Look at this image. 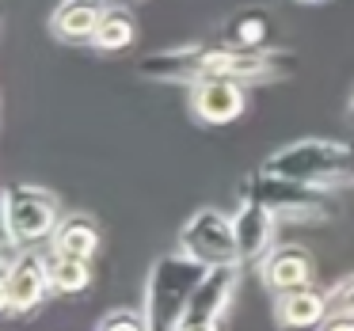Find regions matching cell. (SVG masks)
I'll return each instance as SVG.
<instances>
[{"label": "cell", "instance_id": "6da1fadb", "mask_svg": "<svg viewBox=\"0 0 354 331\" xmlns=\"http://www.w3.org/2000/svg\"><path fill=\"white\" fill-rule=\"evenodd\" d=\"M301 57L293 50L270 46V50H232L217 39L206 42H179V46H164L156 54H145L138 62V73L156 84H179L191 88L206 77L236 80L244 88L255 84H278L297 73Z\"/></svg>", "mask_w": 354, "mask_h": 331}, {"label": "cell", "instance_id": "7a4b0ae2", "mask_svg": "<svg viewBox=\"0 0 354 331\" xmlns=\"http://www.w3.org/2000/svg\"><path fill=\"white\" fill-rule=\"evenodd\" d=\"M240 198H255L267 206L282 225H305V229H324L339 217V202L331 191L286 179L270 168H255L240 179Z\"/></svg>", "mask_w": 354, "mask_h": 331}, {"label": "cell", "instance_id": "3957f363", "mask_svg": "<svg viewBox=\"0 0 354 331\" xmlns=\"http://www.w3.org/2000/svg\"><path fill=\"white\" fill-rule=\"evenodd\" d=\"M263 168L297 179V183L320 187V191H343V187H354V141L297 138L274 149Z\"/></svg>", "mask_w": 354, "mask_h": 331}, {"label": "cell", "instance_id": "277c9868", "mask_svg": "<svg viewBox=\"0 0 354 331\" xmlns=\"http://www.w3.org/2000/svg\"><path fill=\"white\" fill-rule=\"evenodd\" d=\"M202 274H206V267L194 263L187 252H168L149 267L145 301H141L149 331H179L187 305H191V293L202 282Z\"/></svg>", "mask_w": 354, "mask_h": 331}, {"label": "cell", "instance_id": "5b68a950", "mask_svg": "<svg viewBox=\"0 0 354 331\" xmlns=\"http://www.w3.org/2000/svg\"><path fill=\"white\" fill-rule=\"evenodd\" d=\"M62 202L46 187L8 183L4 187V252L42 247L62 225Z\"/></svg>", "mask_w": 354, "mask_h": 331}, {"label": "cell", "instance_id": "8992f818", "mask_svg": "<svg viewBox=\"0 0 354 331\" xmlns=\"http://www.w3.org/2000/svg\"><path fill=\"white\" fill-rule=\"evenodd\" d=\"M50 278H46V255L39 247H19V252H4L0 263V305L8 320H24L42 308L50 297Z\"/></svg>", "mask_w": 354, "mask_h": 331}, {"label": "cell", "instance_id": "52a82bcc", "mask_svg": "<svg viewBox=\"0 0 354 331\" xmlns=\"http://www.w3.org/2000/svg\"><path fill=\"white\" fill-rule=\"evenodd\" d=\"M179 252H187L194 263L206 270L214 267H244L236 247V229H232V214L217 206H202L179 229Z\"/></svg>", "mask_w": 354, "mask_h": 331}, {"label": "cell", "instance_id": "ba28073f", "mask_svg": "<svg viewBox=\"0 0 354 331\" xmlns=\"http://www.w3.org/2000/svg\"><path fill=\"white\" fill-rule=\"evenodd\" d=\"M187 111L202 126H232L248 111V88L236 80L206 77L187 88Z\"/></svg>", "mask_w": 354, "mask_h": 331}, {"label": "cell", "instance_id": "9c48e42d", "mask_svg": "<svg viewBox=\"0 0 354 331\" xmlns=\"http://www.w3.org/2000/svg\"><path fill=\"white\" fill-rule=\"evenodd\" d=\"M278 225L282 221L267 206H259L255 198H240V206L232 209V229H236V247L244 267H259L278 247Z\"/></svg>", "mask_w": 354, "mask_h": 331}, {"label": "cell", "instance_id": "30bf717a", "mask_svg": "<svg viewBox=\"0 0 354 331\" xmlns=\"http://www.w3.org/2000/svg\"><path fill=\"white\" fill-rule=\"evenodd\" d=\"M331 316V293L320 285H301L274 293V323L282 331H320Z\"/></svg>", "mask_w": 354, "mask_h": 331}, {"label": "cell", "instance_id": "8fae6325", "mask_svg": "<svg viewBox=\"0 0 354 331\" xmlns=\"http://www.w3.org/2000/svg\"><path fill=\"white\" fill-rule=\"evenodd\" d=\"M240 270L244 267H214L202 274V282L194 285L191 305H187L183 320H225L240 293Z\"/></svg>", "mask_w": 354, "mask_h": 331}, {"label": "cell", "instance_id": "7c38bea8", "mask_svg": "<svg viewBox=\"0 0 354 331\" xmlns=\"http://www.w3.org/2000/svg\"><path fill=\"white\" fill-rule=\"evenodd\" d=\"M259 278L270 293H290L301 285H316V263L301 244H278L259 263Z\"/></svg>", "mask_w": 354, "mask_h": 331}, {"label": "cell", "instance_id": "4fadbf2b", "mask_svg": "<svg viewBox=\"0 0 354 331\" xmlns=\"http://www.w3.org/2000/svg\"><path fill=\"white\" fill-rule=\"evenodd\" d=\"M274 16L259 4H248V8H236L221 19L217 27V42L232 50H270L274 46Z\"/></svg>", "mask_w": 354, "mask_h": 331}, {"label": "cell", "instance_id": "5bb4252c", "mask_svg": "<svg viewBox=\"0 0 354 331\" xmlns=\"http://www.w3.org/2000/svg\"><path fill=\"white\" fill-rule=\"evenodd\" d=\"M107 0H57L50 12V35L57 42H92Z\"/></svg>", "mask_w": 354, "mask_h": 331}, {"label": "cell", "instance_id": "9a60e30c", "mask_svg": "<svg viewBox=\"0 0 354 331\" xmlns=\"http://www.w3.org/2000/svg\"><path fill=\"white\" fill-rule=\"evenodd\" d=\"M133 42H138V19H133V12L126 4H118V0L107 4L100 16V27L92 35V46L100 54H126V50H133Z\"/></svg>", "mask_w": 354, "mask_h": 331}, {"label": "cell", "instance_id": "2e32d148", "mask_svg": "<svg viewBox=\"0 0 354 331\" xmlns=\"http://www.w3.org/2000/svg\"><path fill=\"white\" fill-rule=\"evenodd\" d=\"M103 236H100V225L92 221L88 214H65L62 225H57L54 240H50V252H62V255H80V259H95Z\"/></svg>", "mask_w": 354, "mask_h": 331}, {"label": "cell", "instance_id": "e0dca14e", "mask_svg": "<svg viewBox=\"0 0 354 331\" xmlns=\"http://www.w3.org/2000/svg\"><path fill=\"white\" fill-rule=\"evenodd\" d=\"M46 278H50L54 297H77V293H84L92 285V259L50 252L46 255Z\"/></svg>", "mask_w": 354, "mask_h": 331}, {"label": "cell", "instance_id": "ac0fdd59", "mask_svg": "<svg viewBox=\"0 0 354 331\" xmlns=\"http://www.w3.org/2000/svg\"><path fill=\"white\" fill-rule=\"evenodd\" d=\"M92 331H149V320L141 308H107L92 323Z\"/></svg>", "mask_w": 354, "mask_h": 331}, {"label": "cell", "instance_id": "d6986e66", "mask_svg": "<svg viewBox=\"0 0 354 331\" xmlns=\"http://www.w3.org/2000/svg\"><path fill=\"white\" fill-rule=\"evenodd\" d=\"M328 293H331V312L354 316V270L343 274L335 285H328Z\"/></svg>", "mask_w": 354, "mask_h": 331}, {"label": "cell", "instance_id": "ffe728a7", "mask_svg": "<svg viewBox=\"0 0 354 331\" xmlns=\"http://www.w3.org/2000/svg\"><path fill=\"white\" fill-rule=\"evenodd\" d=\"M179 331H225V320H183Z\"/></svg>", "mask_w": 354, "mask_h": 331}, {"label": "cell", "instance_id": "44dd1931", "mask_svg": "<svg viewBox=\"0 0 354 331\" xmlns=\"http://www.w3.org/2000/svg\"><path fill=\"white\" fill-rule=\"evenodd\" d=\"M320 331H354V316H343V312H331L328 323Z\"/></svg>", "mask_w": 354, "mask_h": 331}, {"label": "cell", "instance_id": "7402d4cb", "mask_svg": "<svg viewBox=\"0 0 354 331\" xmlns=\"http://www.w3.org/2000/svg\"><path fill=\"white\" fill-rule=\"evenodd\" d=\"M297 4H305V8H316V4H328V0H297Z\"/></svg>", "mask_w": 354, "mask_h": 331}, {"label": "cell", "instance_id": "603a6c76", "mask_svg": "<svg viewBox=\"0 0 354 331\" xmlns=\"http://www.w3.org/2000/svg\"><path fill=\"white\" fill-rule=\"evenodd\" d=\"M351 118H354V92H351Z\"/></svg>", "mask_w": 354, "mask_h": 331}, {"label": "cell", "instance_id": "cb8c5ba5", "mask_svg": "<svg viewBox=\"0 0 354 331\" xmlns=\"http://www.w3.org/2000/svg\"><path fill=\"white\" fill-rule=\"evenodd\" d=\"M118 4H126V0H118Z\"/></svg>", "mask_w": 354, "mask_h": 331}]
</instances>
